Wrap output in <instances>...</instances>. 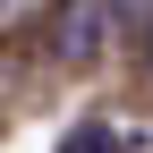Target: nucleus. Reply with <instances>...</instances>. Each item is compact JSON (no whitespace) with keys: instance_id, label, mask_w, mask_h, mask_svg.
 Listing matches in <instances>:
<instances>
[{"instance_id":"7ed1b4c3","label":"nucleus","mask_w":153,"mask_h":153,"mask_svg":"<svg viewBox=\"0 0 153 153\" xmlns=\"http://www.w3.org/2000/svg\"><path fill=\"white\" fill-rule=\"evenodd\" d=\"M111 17H128V26H153V0H111Z\"/></svg>"},{"instance_id":"f257e3e1","label":"nucleus","mask_w":153,"mask_h":153,"mask_svg":"<svg viewBox=\"0 0 153 153\" xmlns=\"http://www.w3.org/2000/svg\"><path fill=\"white\" fill-rule=\"evenodd\" d=\"M102 26H111V0H68V9L51 17V51L85 68L94 51H102Z\"/></svg>"},{"instance_id":"f03ea898","label":"nucleus","mask_w":153,"mask_h":153,"mask_svg":"<svg viewBox=\"0 0 153 153\" xmlns=\"http://www.w3.org/2000/svg\"><path fill=\"white\" fill-rule=\"evenodd\" d=\"M60 153H119V136H111V128H76Z\"/></svg>"},{"instance_id":"20e7f679","label":"nucleus","mask_w":153,"mask_h":153,"mask_svg":"<svg viewBox=\"0 0 153 153\" xmlns=\"http://www.w3.org/2000/svg\"><path fill=\"white\" fill-rule=\"evenodd\" d=\"M145 68H153V26H145Z\"/></svg>"}]
</instances>
